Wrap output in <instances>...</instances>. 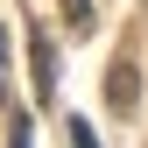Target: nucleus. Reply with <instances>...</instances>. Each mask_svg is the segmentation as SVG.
<instances>
[{"label": "nucleus", "instance_id": "obj_1", "mask_svg": "<svg viewBox=\"0 0 148 148\" xmlns=\"http://www.w3.org/2000/svg\"><path fill=\"white\" fill-rule=\"evenodd\" d=\"M28 57H35V92L49 99V85H57V57H49V35H28Z\"/></svg>", "mask_w": 148, "mask_h": 148}, {"label": "nucleus", "instance_id": "obj_4", "mask_svg": "<svg viewBox=\"0 0 148 148\" xmlns=\"http://www.w3.org/2000/svg\"><path fill=\"white\" fill-rule=\"evenodd\" d=\"M71 148H99V134H92L85 120H71Z\"/></svg>", "mask_w": 148, "mask_h": 148}, {"label": "nucleus", "instance_id": "obj_3", "mask_svg": "<svg viewBox=\"0 0 148 148\" xmlns=\"http://www.w3.org/2000/svg\"><path fill=\"white\" fill-rule=\"evenodd\" d=\"M64 21L85 35V28H92V0H64Z\"/></svg>", "mask_w": 148, "mask_h": 148}, {"label": "nucleus", "instance_id": "obj_2", "mask_svg": "<svg viewBox=\"0 0 148 148\" xmlns=\"http://www.w3.org/2000/svg\"><path fill=\"white\" fill-rule=\"evenodd\" d=\"M106 99H113L120 113L134 106V64H113V71H106Z\"/></svg>", "mask_w": 148, "mask_h": 148}]
</instances>
